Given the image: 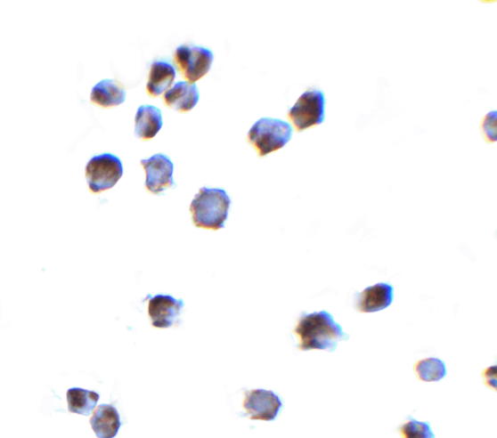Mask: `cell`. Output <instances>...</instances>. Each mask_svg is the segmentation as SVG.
<instances>
[{
  "mask_svg": "<svg viewBox=\"0 0 497 438\" xmlns=\"http://www.w3.org/2000/svg\"><path fill=\"white\" fill-rule=\"evenodd\" d=\"M301 351L326 350L334 352L340 341H347L350 336L345 334L342 327L335 322L328 312L304 314L295 328Z\"/></svg>",
  "mask_w": 497,
  "mask_h": 438,
  "instance_id": "obj_1",
  "label": "cell"
},
{
  "mask_svg": "<svg viewBox=\"0 0 497 438\" xmlns=\"http://www.w3.org/2000/svg\"><path fill=\"white\" fill-rule=\"evenodd\" d=\"M183 308L182 299L158 295L149 299L148 313L155 328H167L175 325Z\"/></svg>",
  "mask_w": 497,
  "mask_h": 438,
  "instance_id": "obj_9",
  "label": "cell"
},
{
  "mask_svg": "<svg viewBox=\"0 0 497 438\" xmlns=\"http://www.w3.org/2000/svg\"><path fill=\"white\" fill-rule=\"evenodd\" d=\"M123 174L121 159L112 154L95 156L86 166V179L94 194L110 190Z\"/></svg>",
  "mask_w": 497,
  "mask_h": 438,
  "instance_id": "obj_5",
  "label": "cell"
},
{
  "mask_svg": "<svg viewBox=\"0 0 497 438\" xmlns=\"http://www.w3.org/2000/svg\"><path fill=\"white\" fill-rule=\"evenodd\" d=\"M291 136L293 127L289 123L273 118H263L251 127L247 142L256 149L259 158H264L286 146Z\"/></svg>",
  "mask_w": 497,
  "mask_h": 438,
  "instance_id": "obj_3",
  "label": "cell"
},
{
  "mask_svg": "<svg viewBox=\"0 0 497 438\" xmlns=\"http://www.w3.org/2000/svg\"><path fill=\"white\" fill-rule=\"evenodd\" d=\"M100 394L81 388H71L68 391L69 411L89 416L95 409Z\"/></svg>",
  "mask_w": 497,
  "mask_h": 438,
  "instance_id": "obj_16",
  "label": "cell"
},
{
  "mask_svg": "<svg viewBox=\"0 0 497 438\" xmlns=\"http://www.w3.org/2000/svg\"><path fill=\"white\" fill-rule=\"evenodd\" d=\"M231 205V198L224 190L200 189L190 207L194 226L212 231L224 229Z\"/></svg>",
  "mask_w": 497,
  "mask_h": 438,
  "instance_id": "obj_2",
  "label": "cell"
},
{
  "mask_svg": "<svg viewBox=\"0 0 497 438\" xmlns=\"http://www.w3.org/2000/svg\"><path fill=\"white\" fill-rule=\"evenodd\" d=\"M283 403L272 391L253 390L245 394L243 408L251 420L273 421Z\"/></svg>",
  "mask_w": 497,
  "mask_h": 438,
  "instance_id": "obj_8",
  "label": "cell"
},
{
  "mask_svg": "<svg viewBox=\"0 0 497 438\" xmlns=\"http://www.w3.org/2000/svg\"><path fill=\"white\" fill-rule=\"evenodd\" d=\"M200 101V93L196 84L178 82L175 87L166 92L164 101L169 109L187 113L191 111Z\"/></svg>",
  "mask_w": 497,
  "mask_h": 438,
  "instance_id": "obj_11",
  "label": "cell"
},
{
  "mask_svg": "<svg viewBox=\"0 0 497 438\" xmlns=\"http://www.w3.org/2000/svg\"><path fill=\"white\" fill-rule=\"evenodd\" d=\"M146 173L145 186L148 191L159 195L171 187H176L173 180L175 165L169 157L164 154H156L148 159L140 162Z\"/></svg>",
  "mask_w": 497,
  "mask_h": 438,
  "instance_id": "obj_7",
  "label": "cell"
},
{
  "mask_svg": "<svg viewBox=\"0 0 497 438\" xmlns=\"http://www.w3.org/2000/svg\"><path fill=\"white\" fill-rule=\"evenodd\" d=\"M394 301V288L390 284L378 283L364 288L356 294L354 308L361 313H373L381 312L390 306Z\"/></svg>",
  "mask_w": 497,
  "mask_h": 438,
  "instance_id": "obj_10",
  "label": "cell"
},
{
  "mask_svg": "<svg viewBox=\"0 0 497 438\" xmlns=\"http://www.w3.org/2000/svg\"><path fill=\"white\" fill-rule=\"evenodd\" d=\"M161 111L153 105L140 106L135 116L134 134L142 141L154 138L163 127Z\"/></svg>",
  "mask_w": 497,
  "mask_h": 438,
  "instance_id": "obj_13",
  "label": "cell"
},
{
  "mask_svg": "<svg viewBox=\"0 0 497 438\" xmlns=\"http://www.w3.org/2000/svg\"><path fill=\"white\" fill-rule=\"evenodd\" d=\"M126 98L124 85L115 80H102L97 83L91 93V101L103 109L120 105L125 102Z\"/></svg>",
  "mask_w": 497,
  "mask_h": 438,
  "instance_id": "obj_14",
  "label": "cell"
},
{
  "mask_svg": "<svg viewBox=\"0 0 497 438\" xmlns=\"http://www.w3.org/2000/svg\"><path fill=\"white\" fill-rule=\"evenodd\" d=\"M90 424L99 438H114L122 426L120 415L111 404H102L94 411Z\"/></svg>",
  "mask_w": 497,
  "mask_h": 438,
  "instance_id": "obj_12",
  "label": "cell"
},
{
  "mask_svg": "<svg viewBox=\"0 0 497 438\" xmlns=\"http://www.w3.org/2000/svg\"><path fill=\"white\" fill-rule=\"evenodd\" d=\"M414 369L418 378L425 382H438L447 374L444 361L436 358L421 360L416 363Z\"/></svg>",
  "mask_w": 497,
  "mask_h": 438,
  "instance_id": "obj_17",
  "label": "cell"
},
{
  "mask_svg": "<svg viewBox=\"0 0 497 438\" xmlns=\"http://www.w3.org/2000/svg\"><path fill=\"white\" fill-rule=\"evenodd\" d=\"M214 53L207 48L192 45L179 46L175 53V62L188 83L194 84L208 73Z\"/></svg>",
  "mask_w": 497,
  "mask_h": 438,
  "instance_id": "obj_6",
  "label": "cell"
},
{
  "mask_svg": "<svg viewBox=\"0 0 497 438\" xmlns=\"http://www.w3.org/2000/svg\"><path fill=\"white\" fill-rule=\"evenodd\" d=\"M403 438H436L428 423L410 420L399 429Z\"/></svg>",
  "mask_w": 497,
  "mask_h": 438,
  "instance_id": "obj_18",
  "label": "cell"
},
{
  "mask_svg": "<svg viewBox=\"0 0 497 438\" xmlns=\"http://www.w3.org/2000/svg\"><path fill=\"white\" fill-rule=\"evenodd\" d=\"M176 77L175 69L165 61H156L151 66L149 79L147 83V92L152 98L164 93L169 89L173 81Z\"/></svg>",
  "mask_w": 497,
  "mask_h": 438,
  "instance_id": "obj_15",
  "label": "cell"
},
{
  "mask_svg": "<svg viewBox=\"0 0 497 438\" xmlns=\"http://www.w3.org/2000/svg\"><path fill=\"white\" fill-rule=\"evenodd\" d=\"M325 109V93L319 89H309L291 107L288 118L300 133L322 124L326 118Z\"/></svg>",
  "mask_w": 497,
  "mask_h": 438,
  "instance_id": "obj_4",
  "label": "cell"
}]
</instances>
